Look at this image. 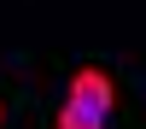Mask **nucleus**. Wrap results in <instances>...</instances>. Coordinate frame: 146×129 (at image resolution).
<instances>
[{
	"label": "nucleus",
	"instance_id": "2",
	"mask_svg": "<svg viewBox=\"0 0 146 129\" xmlns=\"http://www.w3.org/2000/svg\"><path fill=\"white\" fill-rule=\"evenodd\" d=\"M111 117L100 112V106H88V100H76V94H64V106H58V123L53 129H105Z\"/></svg>",
	"mask_w": 146,
	"mask_h": 129
},
{
	"label": "nucleus",
	"instance_id": "1",
	"mask_svg": "<svg viewBox=\"0 0 146 129\" xmlns=\"http://www.w3.org/2000/svg\"><path fill=\"white\" fill-rule=\"evenodd\" d=\"M64 94H76V100L100 106L105 117H111V106H117V82L105 76L100 65H76V70H70V82H64Z\"/></svg>",
	"mask_w": 146,
	"mask_h": 129
}]
</instances>
